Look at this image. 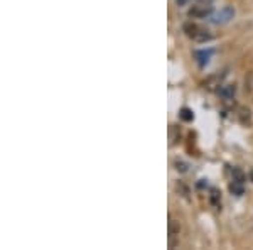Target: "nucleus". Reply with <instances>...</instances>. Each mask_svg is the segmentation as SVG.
I'll return each instance as SVG.
<instances>
[{"label":"nucleus","instance_id":"1","mask_svg":"<svg viewBox=\"0 0 253 250\" xmlns=\"http://www.w3.org/2000/svg\"><path fill=\"white\" fill-rule=\"evenodd\" d=\"M191 19H210L213 15V5H211L210 0H205L201 3H196V5L187 12Z\"/></svg>","mask_w":253,"mask_h":250},{"label":"nucleus","instance_id":"2","mask_svg":"<svg viewBox=\"0 0 253 250\" xmlns=\"http://www.w3.org/2000/svg\"><path fill=\"white\" fill-rule=\"evenodd\" d=\"M233 17H235V9L231 5H226V7H223L221 10H218L216 14L211 15L210 22L214 24V26H223V24L230 22Z\"/></svg>","mask_w":253,"mask_h":250},{"label":"nucleus","instance_id":"3","mask_svg":"<svg viewBox=\"0 0 253 250\" xmlns=\"http://www.w3.org/2000/svg\"><path fill=\"white\" fill-rule=\"evenodd\" d=\"M235 93H236L235 85H224V87H221V90H219V97H221L223 100H231V98L235 97Z\"/></svg>","mask_w":253,"mask_h":250},{"label":"nucleus","instance_id":"4","mask_svg":"<svg viewBox=\"0 0 253 250\" xmlns=\"http://www.w3.org/2000/svg\"><path fill=\"white\" fill-rule=\"evenodd\" d=\"M213 38H214V36L211 34L210 31L203 29V27H201V29L198 31V34H196L194 38H193V41H196V43H208V41H211Z\"/></svg>","mask_w":253,"mask_h":250},{"label":"nucleus","instance_id":"5","mask_svg":"<svg viewBox=\"0 0 253 250\" xmlns=\"http://www.w3.org/2000/svg\"><path fill=\"white\" fill-rule=\"evenodd\" d=\"M231 178H233V183H240V184H245L247 181V176L240 167H231Z\"/></svg>","mask_w":253,"mask_h":250},{"label":"nucleus","instance_id":"6","mask_svg":"<svg viewBox=\"0 0 253 250\" xmlns=\"http://www.w3.org/2000/svg\"><path fill=\"white\" fill-rule=\"evenodd\" d=\"M199 29H201V27H199L198 24H193V22H187V24H184V27H182V31L186 32V36H187V38H191V39L198 34Z\"/></svg>","mask_w":253,"mask_h":250},{"label":"nucleus","instance_id":"7","mask_svg":"<svg viewBox=\"0 0 253 250\" xmlns=\"http://www.w3.org/2000/svg\"><path fill=\"white\" fill-rule=\"evenodd\" d=\"M210 201H211V204H213L214 208H219V206H221V193H219L218 190H211Z\"/></svg>","mask_w":253,"mask_h":250},{"label":"nucleus","instance_id":"8","mask_svg":"<svg viewBox=\"0 0 253 250\" xmlns=\"http://www.w3.org/2000/svg\"><path fill=\"white\" fill-rule=\"evenodd\" d=\"M179 232H181V227H179L177 220H169V237H179Z\"/></svg>","mask_w":253,"mask_h":250},{"label":"nucleus","instance_id":"9","mask_svg":"<svg viewBox=\"0 0 253 250\" xmlns=\"http://www.w3.org/2000/svg\"><path fill=\"white\" fill-rule=\"evenodd\" d=\"M194 56H196V58H198L199 66H205V64H208V61H210L211 52H206V51H198Z\"/></svg>","mask_w":253,"mask_h":250},{"label":"nucleus","instance_id":"10","mask_svg":"<svg viewBox=\"0 0 253 250\" xmlns=\"http://www.w3.org/2000/svg\"><path fill=\"white\" fill-rule=\"evenodd\" d=\"M230 190H231V193H235L236 196H242L243 193H245L243 184H240V183H231L230 184Z\"/></svg>","mask_w":253,"mask_h":250},{"label":"nucleus","instance_id":"11","mask_svg":"<svg viewBox=\"0 0 253 250\" xmlns=\"http://www.w3.org/2000/svg\"><path fill=\"white\" fill-rule=\"evenodd\" d=\"M181 118H182V120H186V122L193 120V112H191L189 108H182L181 110Z\"/></svg>","mask_w":253,"mask_h":250},{"label":"nucleus","instance_id":"12","mask_svg":"<svg viewBox=\"0 0 253 250\" xmlns=\"http://www.w3.org/2000/svg\"><path fill=\"white\" fill-rule=\"evenodd\" d=\"M175 169H177L179 173H187V164L182 161H175Z\"/></svg>","mask_w":253,"mask_h":250},{"label":"nucleus","instance_id":"13","mask_svg":"<svg viewBox=\"0 0 253 250\" xmlns=\"http://www.w3.org/2000/svg\"><path fill=\"white\" fill-rule=\"evenodd\" d=\"M189 2H191V0H175V3H177L179 7H184V5H187Z\"/></svg>","mask_w":253,"mask_h":250}]
</instances>
